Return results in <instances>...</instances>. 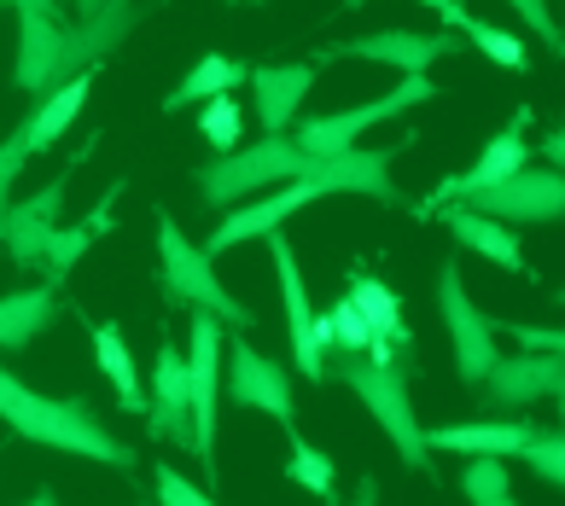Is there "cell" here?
Here are the masks:
<instances>
[{"mask_svg":"<svg viewBox=\"0 0 565 506\" xmlns=\"http://www.w3.org/2000/svg\"><path fill=\"white\" fill-rule=\"evenodd\" d=\"M140 7L135 0H111V7H99L88 18H47V12H30L18 7V65H12V82L18 94H53L58 82H71L82 71H94L99 58H111L129 30H140Z\"/></svg>","mask_w":565,"mask_h":506,"instance_id":"cell-1","label":"cell"},{"mask_svg":"<svg viewBox=\"0 0 565 506\" xmlns=\"http://www.w3.org/2000/svg\"><path fill=\"white\" fill-rule=\"evenodd\" d=\"M0 419H7L24 442H41V449L82 454V460H99V466H117V472L135 466V449H122V442L99 426V413L88 402L41 396L24 378H12L7 367H0Z\"/></svg>","mask_w":565,"mask_h":506,"instance_id":"cell-2","label":"cell"},{"mask_svg":"<svg viewBox=\"0 0 565 506\" xmlns=\"http://www.w3.org/2000/svg\"><path fill=\"white\" fill-rule=\"evenodd\" d=\"M321 367L332 378H344V385L362 396V408L380 419V431L391 437V449L403 454V466H414L420 477H437V460L426 449V426L414 419V402H408V378L385 367V362H367L362 349H327Z\"/></svg>","mask_w":565,"mask_h":506,"instance_id":"cell-3","label":"cell"},{"mask_svg":"<svg viewBox=\"0 0 565 506\" xmlns=\"http://www.w3.org/2000/svg\"><path fill=\"white\" fill-rule=\"evenodd\" d=\"M158 286H163V298H170V303L204 309V314H216V321L234 326V332L250 326V309L222 286L216 257H204V250L181 234L170 209H158Z\"/></svg>","mask_w":565,"mask_h":506,"instance_id":"cell-4","label":"cell"},{"mask_svg":"<svg viewBox=\"0 0 565 506\" xmlns=\"http://www.w3.org/2000/svg\"><path fill=\"white\" fill-rule=\"evenodd\" d=\"M309 158L291 134H263L257 146H227L222 158H211L199 169V193H204V204H239V198H250V193H263V186H286V181H298V175H309Z\"/></svg>","mask_w":565,"mask_h":506,"instance_id":"cell-5","label":"cell"},{"mask_svg":"<svg viewBox=\"0 0 565 506\" xmlns=\"http://www.w3.org/2000/svg\"><path fill=\"white\" fill-rule=\"evenodd\" d=\"M426 99H437V82L426 71H403V82H396L391 94L355 105V111H339V117H298L286 134L298 140L309 158H332V152H344V146H355L367 129H380V122L403 117L408 105H426Z\"/></svg>","mask_w":565,"mask_h":506,"instance_id":"cell-6","label":"cell"},{"mask_svg":"<svg viewBox=\"0 0 565 506\" xmlns=\"http://www.w3.org/2000/svg\"><path fill=\"white\" fill-rule=\"evenodd\" d=\"M437 314H444V332L455 344V373L467 378V385H478V378L490 373V362L501 355V344H495V321L467 298V280H460L455 257L437 268Z\"/></svg>","mask_w":565,"mask_h":506,"instance_id":"cell-7","label":"cell"},{"mask_svg":"<svg viewBox=\"0 0 565 506\" xmlns=\"http://www.w3.org/2000/svg\"><path fill=\"white\" fill-rule=\"evenodd\" d=\"M186 396H193V454L216 460V413H222V321L193 309L186 332Z\"/></svg>","mask_w":565,"mask_h":506,"instance_id":"cell-8","label":"cell"},{"mask_svg":"<svg viewBox=\"0 0 565 506\" xmlns=\"http://www.w3.org/2000/svg\"><path fill=\"white\" fill-rule=\"evenodd\" d=\"M268 257H275V280H280V298H286V326H291V367H298V378H309V385H321L327 367L321 355L332 349V332H327V314H316V303H309V286L298 273V257H291L286 234L275 227L268 234Z\"/></svg>","mask_w":565,"mask_h":506,"instance_id":"cell-9","label":"cell"},{"mask_svg":"<svg viewBox=\"0 0 565 506\" xmlns=\"http://www.w3.org/2000/svg\"><path fill=\"white\" fill-rule=\"evenodd\" d=\"M460 204H472L478 216H495V222H508V227L559 222L565 216V181H559V169L519 163L513 175L490 181L484 193H472V198H460Z\"/></svg>","mask_w":565,"mask_h":506,"instance_id":"cell-10","label":"cell"},{"mask_svg":"<svg viewBox=\"0 0 565 506\" xmlns=\"http://www.w3.org/2000/svg\"><path fill=\"white\" fill-rule=\"evenodd\" d=\"M94 146H99V134L82 140V152H71V163L58 169V175H53L47 186H41L35 198L7 204V216H0V245H7V257H12L18 268H35V262H41V245H47V234L58 227V209H65V186H71L76 169L88 163Z\"/></svg>","mask_w":565,"mask_h":506,"instance_id":"cell-11","label":"cell"},{"mask_svg":"<svg viewBox=\"0 0 565 506\" xmlns=\"http://www.w3.org/2000/svg\"><path fill=\"white\" fill-rule=\"evenodd\" d=\"M396 152H408L403 140L396 146H344V152H332V158H316L309 163V193L327 198V193H362V198H380V204H403V193L391 186V163Z\"/></svg>","mask_w":565,"mask_h":506,"instance_id":"cell-12","label":"cell"},{"mask_svg":"<svg viewBox=\"0 0 565 506\" xmlns=\"http://www.w3.org/2000/svg\"><path fill=\"white\" fill-rule=\"evenodd\" d=\"M222 390H227V402H234V408L275 413L280 426L298 419V390H291V373L280 362H268V355H257L245 337L227 344V385Z\"/></svg>","mask_w":565,"mask_h":506,"instance_id":"cell-13","label":"cell"},{"mask_svg":"<svg viewBox=\"0 0 565 506\" xmlns=\"http://www.w3.org/2000/svg\"><path fill=\"white\" fill-rule=\"evenodd\" d=\"M525 122H531V111H525V105H519V111H513V122H508V129H501V134H490V146H484V152H478V163L467 169V175H449V181H437L431 193L420 198V216L431 222V216H437V209H444V204H460V198L484 193L490 181L513 175L519 163H531V146H525Z\"/></svg>","mask_w":565,"mask_h":506,"instance_id":"cell-14","label":"cell"},{"mask_svg":"<svg viewBox=\"0 0 565 506\" xmlns=\"http://www.w3.org/2000/svg\"><path fill=\"white\" fill-rule=\"evenodd\" d=\"M478 390H484V402L495 413L508 408H531L542 396H559L565 390V362L554 349H525V355H495L490 373L478 378Z\"/></svg>","mask_w":565,"mask_h":506,"instance_id":"cell-15","label":"cell"},{"mask_svg":"<svg viewBox=\"0 0 565 506\" xmlns=\"http://www.w3.org/2000/svg\"><path fill=\"white\" fill-rule=\"evenodd\" d=\"M303 204H316V193H309V181L298 175V181H286L275 198H239L227 216L211 227V239H204L199 250L204 257H222V250H234V245H250V239H268L275 227H286V216H298Z\"/></svg>","mask_w":565,"mask_h":506,"instance_id":"cell-16","label":"cell"},{"mask_svg":"<svg viewBox=\"0 0 565 506\" xmlns=\"http://www.w3.org/2000/svg\"><path fill=\"white\" fill-rule=\"evenodd\" d=\"M327 58H373V65H391V71H431L437 58H455V30L449 35L380 30V35H355V41H339V47L316 53V65H327Z\"/></svg>","mask_w":565,"mask_h":506,"instance_id":"cell-17","label":"cell"},{"mask_svg":"<svg viewBox=\"0 0 565 506\" xmlns=\"http://www.w3.org/2000/svg\"><path fill=\"white\" fill-rule=\"evenodd\" d=\"M146 431L175 449H193V396H186V355H175V344L158 349L152 367V390H146Z\"/></svg>","mask_w":565,"mask_h":506,"instance_id":"cell-18","label":"cell"},{"mask_svg":"<svg viewBox=\"0 0 565 506\" xmlns=\"http://www.w3.org/2000/svg\"><path fill=\"white\" fill-rule=\"evenodd\" d=\"M316 71L321 65H250L245 88L257 94V117H263V134H286L303 111V94L316 88Z\"/></svg>","mask_w":565,"mask_h":506,"instance_id":"cell-19","label":"cell"},{"mask_svg":"<svg viewBox=\"0 0 565 506\" xmlns=\"http://www.w3.org/2000/svg\"><path fill=\"white\" fill-rule=\"evenodd\" d=\"M437 216H444V227H449V239H455V245L478 250L484 262L508 268V273H531V262H525V250H519V239H513V227H508V222L478 216L472 204H444Z\"/></svg>","mask_w":565,"mask_h":506,"instance_id":"cell-20","label":"cell"},{"mask_svg":"<svg viewBox=\"0 0 565 506\" xmlns=\"http://www.w3.org/2000/svg\"><path fill=\"white\" fill-rule=\"evenodd\" d=\"M531 431H536L531 419H472V426L426 431V449L431 454H501V460H513L519 449H525Z\"/></svg>","mask_w":565,"mask_h":506,"instance_id":"cell-21","label":"cell"},{"mask_svg":"<svg viewBox=\"0 0 565 506\" xmlns=\"http://www.w3.org/2000/svg\"><path fill=\"white\" fill-rule=\"evenodd\" d=\"M88 88H94V71H82V76H71V82H58L53 94H41L35 99V111L24 117V146L41 158V152H53L58 140H65V129L82 117V105H88Z\"/></svg>","mask_w":565,"mask_h":506,"instance_id":"cell-22","label":"cell"},{"mask_svg":"<svg viewBox=\"0 0 565 506\" xmlns=\"http://www.w3.org/2000/svg\"><path fill=\"white\" fill-rule=\"evenodd\" d=\"M420 7H431V12L444 18L449 30H460L467 41H478V53L495 58L501 71H525V65H531V58H525V41H519L513 30L490 24V18H478L472 7H460V0H420Z\"/></svg>","mask_w":565,"mask_h":506,"instance_id":"cell-23","label":"cell"},{"mask_svg":"<svg viewBox=\"0 0 565 506\" xmlns=\"http://www.w3.org/2000/svg\"><path fill=\"white\" fill-rule=\"evenodd\" d=\"M88 337H94L99 373H106L111 390H117V408H122V413H146V385H140V367H135V355H129V337H122V326H117V321H88Z\"/></svg>","mask_w":565,"mask_h":506,"instance_id":"cell-24","label":"cell"},{"mask_svg":"<svg viewBox=\"0 0 565 506\" xmlns=\"http://www.w3.org/2000/svg\"><path fill=\"white\" fill-rule=\"evenodd\" d=\"M344 298L355 303V314L367 321L373 337H385V344H396V349H414V332L403 326V298H396L385 280H373L367 268H350V291H344Z\"/></svg>","mask_w":565,"mask_h":506,"instance_id":"cell-25","label":"cell"},{"mask_svg":"<svg viewBox=\"0 0 565 506\" xmlns=\"http://www.w3.org/2000/svg\"><path fill=\"white\" fill-rule=\"evenodd\" d=\"M58 314V286H30L0 298V349H24L35 332H47Z\"/></svg>","mask_w":565,"mask_h":506,"instance_id":"cell-26","label":"cell"},{"mask_svg":"<svg viewBox=\"0 0 565 506\" xmlns=\"http://www.w3.org/2000/svg\"><path fill=\"white\" fill-rule=\"evenodd\" d=\"M250 65L245 58H227V53H204L193 71H186V82H175L170 99H163V111H181V105H199V99H216V94H234L245 88Z\"/></svg>","mask_w":565,"mask_h":506,"instance_id":"cell-27","label":"cell"},{"mask_svg":"<svg viewBox=\"0 0 565 506\" xmlns=\"http://www.w3.org/2000/svg\"><path fill=\"white\" fill-rule=\"evenodd\" d=\"M286 437H291V460H286V477L298 483V489H309V495H321V500H339V472H332V460L309 442L298 426H286Z\"/></svg>","mask_w":565,"mask_h":506,"instance_id":"cell-28","label":"cell"},{"mask_svg":"<svg viewBox=\"0 0 565 506\" xmlns=\"http://www.w3.org/2000/svg\"><path fill=\"white\" fill-rule=\"evenodd\" d=\"M460 495L472 506H508L513 483H508V460L501 454H467V472H460Z\"/></svg>","mask_w":565,"mask_h":506,"instance_id":"cell-29","label":"cell"},{"mask_svg":"<svg viewBox=\"0 0 565 506\" xmlns=\"http://www.w3.org/2000/svg\"><path fill=\"white\" fill-rule=\"evenodd\" d=\"M88 245H94L88 222H76V227H53L47 245H41V268H47V286H65V273H71L82 257H88Z\"/></svg>","mask_w":565,"mask_h":506,"instance_id":"cell-30","label":"cell"},{"mask_svg":"<svg viewBox=\"0 0 565 506\" xmlns=\"http://www.w3.org/2000/svg\"><path fill=\"white\" fill-rule=\"evenodd\" d=\"M204 111H199V134L216 146V152H227V146H239L245 134V111H239V99L234 94H216V99H199Z\"/></svg>","mask_w":565,"mask_h":506,"instance_id":"cell-31","label":"cell"},{"mask_svg":"<svg viewBox=\"0 0 565 506\" xmlns=\"http://www.w3.org/2000/svg\"><path fill=\"white\" fill-rule=\"evenodd\" d=\"M519 454H525L531 460V472L542 477V483H554V489H559V483H565V437L559 431H531L525 437V449H519Z\"/></svg>","mask_w":565,"mask_h":506,"instance_id":"cell-32","label":"cell"},{"mask_svg":"<svg viewBox=\"0 0 565 506\" xmlns=\"http://www.w3.org/2000/svg\"><path fill=\"white\" fill-rule=\"evenodd\" d=\"M327 332H332V349H367L373 344V332H367L362 314H355L350 298H339V303L327 309Z\"/></svg>","mask_w":565,"mask_h":506,"instance_id":"cell-33","label":"cell"},{"mask_svg":"<svg viewBox=\"0 0 565 506\" xmlns=\"http://www.w3.org/2000/svg\"><path fill=\"white\" fill-rule=\"evenodd\" d=\"M158 500L163 506H211V489H199V483H186L175 466H158Z\"/></svg>","mask_w":565,"mask_h":506,"instance_id":"cell-34","label":"cell"},{"mask_svg":"<svg viewBox=\"0 0 565 506\" xmlns=\"http://www.w3.org/2000/svg\"><path fill=\"white\" fill-rule=\"evenodd\" d=\"M24 163H30V146H24V134L0 140V216H7L12 186H18V175H24Z\"/></svg>","mask_w":565,"mask_h":506,"instance_id":"cell-35","label":"cell"},{"mask_svg":"<svg viewBox=\"0 0 565 506\" xmlns=\"http://www.w3.org/2000/svg\"><path fill=\"white\" fill-rule=\"evenodd\" d=\"M508 7L519 12V18H525V24L542 35V41H548V53H559L565 47V35H559V24H554V18H548V0H508Z\"/></svg>","mask_w":565,"mask_h":506,"instance_id":"cell-36","label":"cell"},{"mask_svg":"<svg viewBox=\"0 0 565 506\" xmlns=\"http://www.w3.org/2000/svg\"><path fill=\"white\" fill-rule=\"evenodd\" d=\"M495 332L519 337L525 349H554V355H565V332H559V326H495Z\"/></svg>","mask_w":565,"mask_h":506,"instance_id":"cell-37","label":"cell"},{"mask_svg":"<svg viewBox=\"0 0 565 506\" xmlns=\"http://www.w3.org/2000/svg\"><path fill=\"white\" fill-rule=\"evenodd\" d=\"M117 198H122V181H111V186H106V198H99V204L88 209V216H82L94 239H99V234H111V222H117Z\"/></svg>","mask_w":565,"mask_h":506,"instance_id":"cell-38","label":"cell"},{"mask_svg":"<svg viewBox=\"0 0 565 506\" xmlns=\"http://www.w3.org/2000/svg\"><path fill=\"white\" fill-rule=\"evenodd\" d=\"M542 163H548V169H559V158H565V134L559 129H548V140H542V152H536Z\"/></svg>","mask_w":565,"mask_h":506,"instance_id":"cell-39","label":"cell"},{"mask_svg":"<svg viewBox=\"0 0 565 506\" xmlns=\"http://www.w3.org/2000/svg\"><path fill=\"white\" fill-rule=\"evenodd\" d=\"M7 7H30V12H47V18H65L58 0H7Z\"/></svg>","mask_w":565,"mask_h":506,"instance_id":"cell-40","label":"cell"},{"mask_svg":"<svg viewBox=\"0 0 565 506\" xmlns=\"http://www.w3.org/2000/svg\"><path fill=\"white\" fill-rule=\"evenodd\" d=\"M71 7H76L82 18H88V12H99V7H111V0H71Z\"/></svg>","mask_w":565,"mask_h":506,"instance_id":"cell-41","label":"cell"},{"mask_svg":"<svg viewBox=\"0 0 565 506\" xmlns=\"http://www.w3.org/2000/svg\"><path fill=\"white\" fill-rule=\"evenodd\" d=\"M234 7H263V0H234Z\"/></svg>","mask_w":565,"mask_h":506,"instance_id":"cell-42","label":"cell"},{"mask_svg":"<svg viewBox=\"0 0 565 506\" xmlns=\"http://www.w3.org/2000/svg\"><path fill=\"white\" fill-rule=\"evenodd\" d=\"M344 7H350V12H362V0H344Z\"/></svg>","mask_w":565,"mask_h":506,"instance_id":"cell-43","label":"cell"}]
</instances>
